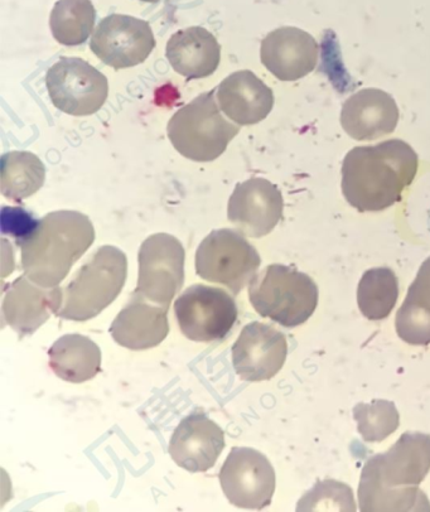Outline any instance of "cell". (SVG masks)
I'll use <instances>...</instances> for the list:
<instances>
[{
	"instance_id": "cell-1",
	"label": "cell",
	"mask_w": 430,
	"mask_h": 512,
	"mask_svg": "<svg viewBox=\"0 0 430 512\" xmlns=\"http://www.w3.org/2000/svg\"><path fill=\"white\" fill-rule=\"evenodd\" d=\"M429 471V434L404 433L388 452L375 454L362 468L360 510L430 511L429 499L419 489Z\"/></svg>"
},
{
	"instance_id": "cell-2",
	"label": "cell",
	"mask_w": 430,
	"mask_h": 512,
	"mask_svg": "<svg viewBox=\"0 0 430 512\" xmlns=\"http://www.w3.org/2000/svg\"><path fill=\"white\" fill-rule=\"evenodd\" d=\"M418 167V154L401 139L352 148L342 163V195L361 214L384 211L401 200Z\"/></svg>"
},
{
	"instance_id": "cell-3",
	"label": "cell",
	"mask_w": 430,
	"mask_h": 512,
	"mask_svg": "<svg viewBox=\"0 0 430 512\" xmlns=\"http://www.w3.org/2000/svg\"><path fill=\"white\" fill-rule=\"evenodd\" d=\"M94 241L95 229L88 216L77 211L51 212L17 241L24 275L43 288L59 287Z\"/></svg>"
},
{
	"instance_id": "cell-4",
	"label": "cell",
	"mask_w": 430,
	"mask_h": 512,
	"mask_svg": "<svg viewBox=\"0 0 430 512\" xmlns=\"http://www.w3.org/2000/svg\"><path fill=\"white\" fill-rule=\"evenodd\" d=\"M127 277V255L115 246H101L62 289L56 316L75 322L93 320L119 297Z\"/></svg>"
},
{
	"instance_id": "cell-5",
	"label": "cell",
	"mask_w": 430,
	"mask_h": 512,
	"mask_svg": "<svg viewBox=\"0 0 430 512\" xmlns=\"http://www.w3.org/2000/svg\"><path fill=\"white\" fill-rule=\"evenodd\" d=\"M221 111L216 89L198 95L169 120L167 134L172 146L190 161L214 162L240 132V125L229 122Z\"/></svg>"
},
{
	"instance_id": "cell-6",
	"label": "cell",
	"mask_w": 430,
	"mask_h": 512,
	"mask_svg": "<svg viewBox=\"0 0 430 512\" xmlns=\"http://www.w3.org/2000/svg\"><path fill=\"white\" fill-rule=\"evenodd\" d=\"M249 299L260 316L293 328L306 323L316 311L318 287L307 274L273 264L251 280Z\"/></svg>"
},
{
	"instance_id": "cell-7",
	"label": "cell",
	"mask_w": 430,
	"mask_h": 512,
	"mask_svg": "<svg viewBox=\"0 0 430 512\" xmlns=\"http://www.w3.org/2000/svg\"><path fill=\"white\" fill-rule=\"evenodd\" d=\"M196 273L239 294L258 274L262 259L245 235L233 229L214 230L196 251Z\"/></svg>"
},
{
	"instance_id": "cell-8",
	"label": "cell",
	"mask_w": 430,
	"mask_h": 512,
	"mask_svg": "<svg viewBox=\"0 0 430 512\" xmlns=\"http://www.w3.org/2000/svg\"><path fill=\"white\" fill-rule=\"evenodd\" d=\"M46 86L55 108L72 117L98 113L109 96L103 72L79 57H61L47 71Z\"/></svg>"
},
{
	"instance_id": "cell-9",
	"label": "cell",
	"mask_w": 430,
	"mask_h": 512,
	"mask_svg": "<svg viewBox=\"0 0 430 512\" xmlns=\"http://www.w3.org/2000/svg\"><path fill=\"white\" fill-rule=\"evenodd\" d=\"M180 330L188 340H224L238 320L234 298L224 289L196 284L187 288L175 303Z\"/></svg>"
},
{
	"instance_id": "cell-10",
	"label": "cell",
	"mask_w": 430,
	"mask_h": 512,
	"mask_svg": "<svg viewBox=\"0 0 430 512\" xmlns=\"http://www.w3.org/2000/svg\"><path fill=\"white\" fill-rule=\"evenodd\" d=\"M185 260V249L175 236H149L139 249L138 286L134 292L169 308L185 283Z\"/></svg>"
},
{
	"instance_id": "cell-11",
	"label": "cell",
	"mask_w": 430,
	"mask_h": 512,
	"mask_svg": "<svg viewBox=\"0 0 430 512\" xmlns=\"http://www.w3.org/2000/svg\"><path fill=\"white\" fill-rule=\"evenodd\" d=\"M220 483L230 504L240 509L263 510L272 504L275 471L262 452L235 447L221 468Z\"/></svg>"
},
{
	"instance_id": "cell-12",
	"label": "cell",
	"mask_w": 430,
	"mask_h": 512,
	"mask_svg": "<svg viewBox=\"0 0 430 512\" xmlns=\"http://www.w3.org/2000/svg\"><path fill=\"white\" fill-rule=\"evenodd\" d=\"M156 48L151 26L143 19L111 14L101 19L90 41V50L115 70L143 64Z\"/></svg>"
},
{
	"instance_id": "cell-13",
	"label": "cell",
	"mask_w": 430,
	"mask_h": 512,
	"mask_svg": "<svg viewBox=\"0 0 430 512\" xmlns=\"http://www.w3.org/2000/svg\"><path fill=\"white\" fill-rule=\"evenodd\" d=\"M283 210L279 188L265 178L255 177L236 185L227 206V219L241 234L260 239L277 227Z\"/></svg>"
},
{
	"instance_id": "cell-14",
	"label": "cell",
	"mask_w": 430,
	"mask_h": 512,
	"mask_svg": "<svg viewBox=\"0 0 430 512\" xmlns=\"http://www.w3.org/2000/svg\"><path fill=\"white\" fill-rule=\"evenodd\" d=\"M231 351L234 369L241 380L251 383L270 380L287 360V337L273 326L251 322L244 327Z\"/></svg>"
},
{
	"instance_id": "cell-15",
	"label": "cell",
	"mask_w": 430,
	"mask_h": 512,
	"mask_svg": "<svg viewBox=\"0 0 430 512\" xmlns=\"http://www.w3.org/2000/svg\"><path fill=\"white\" fill-rule=\"evenodd\" d=\"M320 46L312 35L297 27L270 32L260 47V60L280 81L292 82L312 74L318 65Z\"/></svg>"
},
{
	"instance_id": "cell-16",
	"label": "cell",
	"mask_w": 430,
	"mask_h": 512,
	"mask_svg": "<svg viewBox=\"0 0 430 512\" xmlns=\"http://www.w3.org/2000/svg\"><path fill=\"white\" fill-rule=\"evenodd\" d=\"M224 448V431L207 415L195 413L178 424L169 442L168 453L176 465L198 473L214 467Z\"/></svg>"
},
{
	"instance_id": "cell-17",
	"label": "cell",
	"mask_w": 430,
	"mask_h": 512,
	"mask_svg": "<svg viewBox=\"0 0 430 512\" xmlns=\"http://www.w3.org/2000/svg\"><path fill=\"white\" fill-rule=\"evenodd\" d=\"M399 118V108L393 96L369 88L357 91L343 103L340 122L352 139L371 142L393 133Z\"/></svg>"
},
{
	"instance_id": "cell-18",
	"label": "cell",
	"mask_w": 430,
	"mask_h": 512,
	"mask_svg": "<svg viewBox=\"0 0 430 512\" xmlns=\"http://www.w3.org/2000/svg\"><path fill=\"white\" fill-rule=\"evenodd\" d=\"M61 303L60 287L43 288L22 275L4 292L3 321L19 337L30 336L45 325L52 313L57 315Z\"/></svg>"
},
{
	"instance_id": "cell-19",
	"label": "cell",
	"mask_w": 430,
	"mask_h": 512,
	"mask_svg": "<svg viewBox=\"0 0 430 512\" xmlns=\"http://www.w3.org/2000/svg\"><path fill=\"white\" fill-rule=\"evenodd\" d=\"M168 309L134 292L127 306L111 323V336L125 349H153L162 344L168 336Z\"/></svg>"
},
{
	"instance_id": "cell-20",
	"label": "cell",
	"mask_w": 430,
	"mask_h": 512,
	"mask_svg": "<svg viewBox=\"0 0 430 512\" xmlns=\"http://www.w3.org/2000/svg\"><path fill=\"white\" fill-rule=\"evenodd\" d=\"M217 103L240 127L263 122L274 108L273 90L249 70L227 76L216 89Z\"/></svg>"
},
{
	"instance_id": "cell-21",
	"label": "cell",
	"mask_w": 430,
	"mask_h": 512,
	"mask_svg": "<svg viewBox=\"0 0 430 512\" xmlns=\"http://www.w3.org/2000/svg\"><path fill=\"white\" fill-rule=\"evenodd\" d=\"M166 56L178 75L188 80L205 79L220 65L221 46L205 28L190 27L169 38Z\"/></svg>"
},
{
	"instance_id": "cell-22",
	"label": "cell",
	"mask_w": 430,
	"mask_h": 512,
	"mask_svg": "<svg viewBox=\"0 0 430 512\" xmlns=\"http://www.w3.org/2000/svg\"><path fill=\"white\" fill-rule=\"evenodd\" d=\"M50 367L57 378L81 384L94 379L101 370V351L91 338L71 333L59 338L48 350Z\"/></svg>"
},
{
	"instance_id": "cell-23",
	"label": "cell",
	"mask_w": 430,
	"mask_h": 512,
	"mask_svg": "<svg viewBox=\"0 0 430 512\" xmlns=\"http://www.w3.org/2000/svg\"><path fill=\"white\" fill-rule=\"evenodd\" d=\"M396 333L412 346L430 344V256L419 268L395 317Z\"/></svg>"
},
{
	"instance_id": "cell-24",
	"label": "cell",
	"mask_w": 430,
	"mask_h": 512,
	"mask_svg": "<svg viewBox=\"0 0 430 512\" xmlns=\"http://www.w3.org/2000/svg\"><path fill=\"white\" fill-rule=\"evenodd\" d=\"M46 167L31 152H9L0 159V191L8 200L23 201L41 190Z\"/></svg>"
},
{
	"instance_id": "cell-25",
	"label": "cell",
	"mask_w": 430,
	"mask_h": 512,
	"mask_svg": "<svg viewBox=\"0 0 430 512\" xmlns=\"http://www.w3.org/2000/svg\"><path fill=\"white\" fill-rule=\"evenodd\" d=\"M399 298V280L390 268L366 270L357 287V304L367 320L390 316Z\"/></svg>"
},
{
	"instance_id": "cell-26",
	"label": "cell",
	"mask_w": 430,
	"mask_h": 512,
	"mask_svg": "<svg viewBox=\"0 0 430 512\" xmlns=\"http://www.w3.org/2000/svg\"><path fill=\"white\" fill-rule=\"evenodd\" d=\"M96 9L91 0H59L50 16L53 38L61 45H84L94 31Z\"/></svg>"
},
{
	"instance_id": "cell-27",
	"label": "cell",
	"mask_w": 430,
	"mask_h": 512,
	"mask_svg": "<svg viewBox=\"0 0 430 512\" xmlns=\"http://www.w3.org/2000/svg\"><path fill=\"white\" fill-rule=\"evenodd\" d=\"M357 431L369 443L385 441L400 425V415L393 402L385 399L360 403L354 408Z\"/></svg>"
},
{
	"instance_id": "cell-28",
	"label": "cell",
	"mask_w": 430,
	"mask_h": 512,
	"mask_svg": "<svg viewBox=\"0 0 430 512\" xmlns=\"http://www.w3.org/2000/svg\"><path fill=\"white\" fill-rule=\"evenodd\" d=\"M297 511H356L354 494L345 483L326 480L316 486L298 502Z\"/></svg>"
},
{
	"instance_id": "cell-29",
	"label": "cell",
	"mask_w": 430,
	"mask_h": 512,
	"mask_svg": "<svg viewBox=\"0 0 430 512\" xmlns=\"http://www.w3.org/2000/svg\"><path fill=\"white\" fill-rule=\"evenodd\" d=\"M2 219L9 220V222L2 220L3 234H11L17 241L30 234L40 221L36 220L30 212L19 207H3Z\"/></svg>"
},
{
	"instance_id": "cell-30",
	"label": "cell",
	"mask_w": 430,
	"mask_h": 512,
	"mask_svg": "<svg viewBox=\"0 0 430 512\" xmlns=\"http://www.w3.org/2000/svg\"><path fill=\"white\" fill-rule=\"evenodd\" d=\"M142 2H146V3H158V2H161V0H142Z\"/></svg>"
}]
</instances>
